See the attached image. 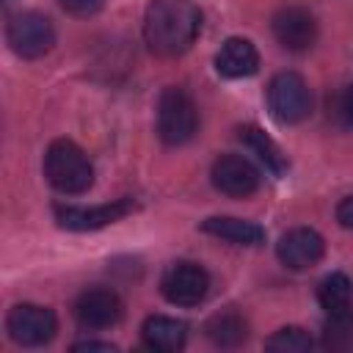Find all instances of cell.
Returning a JSON list of instances; mask_svg holds the SVG:
<instances>
[{"label": "cell", "mask_w": 353, "mask_h": 353, "mask_svg": "<svg viewBox=\"0 0 353 353\" xmlns=\"http://www.w3.org/2000/svg\"><path fill=\"white\" fill-rule=\"evenodd\" d=\"M141 339L149 350L157 353H174L185 347L188 339V325L176 317H165V314H152L143 320L141 325Z\"/></svg>", "instance_id": "14"}, {"label": "cell", "mask_w": 353, "mask_h": 353, "mask_svg": "<svg viewBox=\"0 0 353 353\" xmlns=\"http://www.w3.org/2000/svg\"><path fill=\"white\" fill-rule=\"evenodd\" d=\"M339 116L347 127H353V85H347L339 97Z\"/></svg>", "instance_id": "23"}, {"label": "cell", "mask_w": 353, "mask_h": 353, "mask_svg": "<svg viewBox=\"0 0 353 353\" xmlns=\"http://www.w3.org/2000/svg\"><path fill=\"white\" fill-rule=\"evenodd\" d=\"M72 350H116V345H110V342H97V339H85V342H77Z\"/></svg>", "instance_id": "24"}, {"label": "cell", "mask_w": 353, "mask_h": 353, "mask_svg": "<svg viewBox=\"0 0 353 353\" xmlns=\"http://www.w3.org/2000/svg\"><path fill=\"white\" fill-rule=\"evenodd\" d=\"M323 254H325V240L320 232L309 226H295L284 232L281 240L276 243V256L290 270H309L323 259Z\"/></svg>", "instance_id": "11"}, {"label": "cell", "mask_w": 353, "mask_h": 353, "mask_svg": "<svg viewBox=\"0 0 353 353\" xmlns=\"http://www.w3.org/2000/svg\"><path fill=\"white\" fill-rule=\"evenodd\" d=\"M44 176L58 193H83L94 182V165L88 154L69 138H58L47 146L44 154Z\"/></svg>", "instance_id": "2"}, {"label": "cell", "mask_w": 353, "mask_h": 353, "mask_svg": "<svg viewBox=\"0 0 353 353\" xmlns=\"http://www.w3.org/2000/svg\"><path fill=\"white\" fill-rule=\"evenodd\" d=\"M336 221L353 232V196H345L339 204H336Z\"/></svg>", "instance_id": "22"}, {"label": "cell", "mask_w": 353, "mask_h": 353, "mask_svg": "<svg viewBox=\"0 0 353 353\" xmlns=\"http://www.w3.org/2000/svg\"><path fill=\"white\" fill-rule=\"evenodd\" d=\"M273 36L276 41L290 52H303L317 41V22L312 11L301 6H284L273 14Z\"/></svg>", "instance_id": "12"}, {"label": "cell", "mask_w": 353, "mask_h": 353, "mask_svg": "<svg viewBox=\"0 0 353 353\" xmlns=\"http://www.w3.org/2000/svg\"><path fill=\"white\" fill-rule=\"evenodd\" d=\"M268 108L281 124H298L312 110V94L298 72H279L268 83Z\"/></svg>", "instance_id": "5"}, {"label": "cell", "mask_w": 353, "mask_h": 353, "mask_svg": "<svg viewBox=\"0 0 353 353\" xmlns=\"http://www.w3.org/2000/svg\"><path fill=\"white\" fill-rule=\"evenodd\" d=\"M237 138L265 163L268 171H273L276 176H281V174L287 171V154L279 149V143H276L268 132H262V130L254 127V124H245V127L237 130Z\"/></svg>", "instance_id": "16"}, {"label": "cell", "mask_w": 353, "mask_h": 353, "mask_svg": "<svg viewBox=\"0 0 353 353\" xmlns=\"http://www.w3.org/2000/svg\"><path fill=\"white\" fill-rule=\"evenodd\" d=\"M323 347L325 350H350L353 347V309L325 314L323 323Z\"/></svg>", "instance_id": "19"}, {"label": "cell", "mask_w": 353, "mask_h": 353, "mask_svg": "<svg viewBox=\"0 0 353 353\" xmlns=\"http://www.w3.org/2000/svg\"><path fill=\"white\" fill-rule=\"evenodd\" d=\"M6 331H8V336L17 345H22V347H39V345H47L55 336L58 317L47 306H39V303H17V306H11V312L6 317Z\"/></svg>", "instance_id": "7"}, {"label": "cell", "mask_w": 353, "mask_h": 353, "mask_svg": "<svg viewBox=\"0 0 353 353\" xmlns=\"http://www.w3.org/2000/svg\"><path fill=\"white\" fill-rule=\"evenodd\" d=\"M215 69L223 77H251L259 69V52L248 39L232 36L221 44V50L215 52Z\"/></svg>", "instance_id": "13"}, {"label": "cell", "mask_w": 353, "mask_h": 353, "mask_svg": "<svg viewBox=\"0 0 353 353\" xmlns=\"http://www.w3.org/2000/svg\"><path fill=\"white\" fill-rule=\"evenodd\" d=\"M212 185L215 190H221L223 196H232V199H245L251 193H256L259 188V171L251 160H245L243 154H221L215 163H212Z\"/></svg>", "instance_id": "10"}, {"label": "cell", "mask_w": 353, "mask_h": 353, "mask_svg": "<svg viewBox=\"0 0 353 353\" xmlns=\"http://www.w3.org/2000/svg\"><path fill=\"white\" fill-rule=\"evenodd\" d=\"M135 210L132 199H116L108 204H94V207H55V221L58 226L69 229V232H94L102 229L108 223L121 221L124 215H130Z\"/></svg>", "instance_id": "8"}, {"label": "cell", "mask_w": 353, "mask_h": 353, "mask_svg": "<svg viewBox=\"0 0 353 353\" xmlns=\"http://www.w3.org/2000/svg\"><path fill=\"white\" fill-rule=\"evenodd\" d=\"M201 232L212 234L218 240L234 243V245H259L265 243V229L254 221L245 218H234V215H212L207 221H201Z\"/></svg>", "instance_id": "15"}, {"label": "cell", "mask_w": 353, "mask_h": 353, "mask_svg": "<svg viewBox=\"0 0 353 353\" xmlns=\"http://www.w3.org/2000/svg\"><path fill=\"white\" fill-rule=\"evenodd\" d=\"M317 301L325 314L350 312L353 309V281L345 273H328L317 284Z\"/></svg>", "instance_id": "18"}, {"label": "cell", "mask_w": 353, "mask_h": 353, "mask_svg": "<svg viewBox=\"0 0 353 353\" xmlns=\"http://www.w3.org/2000/svg\"><path fill=\"white\" fill-rule=\"evenodd\" d=\"M312 345H314L312 336L298 325L279 328L273 336L265 339V347L273 353H306V350H312Z\"/></svg>", "instance_id": "20"}, {"label": "cell", "mask_w": 353, "mask_h": 353, "mask_svg": "<svg viewBox=\"0 0 353 353\" xmlns=\"http://www.w3.org/2000/svg\"><path fill=\"white\" fill-rule=\"evenodd\" d=\"M6 41L19 58L33 61L52 50L55 28H52L50 17L39 14V11H19L6 25Z\"/></svg>", "instance_id": "4"}, {"label": "cell", "mask_w": 353, "mask_h": 353, "mask_svg": "<svg viewBox=\"0 0 353 353\" xmlns=\"http://www.w3.org/2000/svg\"><path fill=\"white\" fill-rule=\"evenodd\" d=\"M72 312H74L77 325L99 331V328H110L121 320L124 303L110 287H91V290H83L77 295Z\"/></svg>", "instance_id": "9"}, {"label": "cell", "mask_w": 353, "mask_h": 353, "mask_svg": "<svg viewBox=\"0 0 353 353\" xmlns=\"http://www.w3.org/2000/svg\"><path fill=\"white\" fill-rule=\"evenodd\" d=\"M201 30V11L193 0H152L143 14V41L160 58L188 52Z\"/></svg>", "instance_id": "1"}, {"label": "cell", "mask_w": 353, "mask_h": 353, "mask_svg": "<svg viewBox=\"0 0 353 353\" xmlns=\"http://www.w3.org/2000/svg\"><path fill=\"white\" fill-rule=\"evenodd\" d=\"M199 130V110L193 97L179 85H165L157 102V135L168 146L188 143Z\"/></svg>", "instance_id": "3"}, {"label": "cell", "mask_w": 353, "mask_h": 353, "mask_svg": "<svg viewBox=\"0 0 353 353\" xmlns=\"http://www.w3.org/2000/svg\"><path fill=\"white\" fill-rule=\"evenodd\" d=\"M210 342H215L218 347H237L240 342H245L248 336V323L243 320V314H237L234 309H226V312H218L207 320L204 325Z\"/></svg>", "instance_id": "17"}, {"label": "cell", "mask_w": 353, "mask_h": 353, "mask_svg": "<svg viewBox=\"0 0 353 353\" xmlns=\"http://www.w3.org/2000/svg\"><path fill=\"white\" fill-rule=\"evenodd\" d=\"M160 292L174 306H199L210 292V273L190 259L171 262L160 276Z\"/></svg>", "instance_id": "6"}, {"label": "cell", "mask_w": 353, "mask_h": 353, "mask_svg": "<svg viewBox=\"0 0 353 353\" xmlns=\"http://www.w3.org/2000/svg\"><path fill=\"white\" fill-rule=\"evenodd\" d=\"M58 3L72 17H94L105 6V0H58Z\"/></svg>", "instance_id": "21"}]
</instances>
